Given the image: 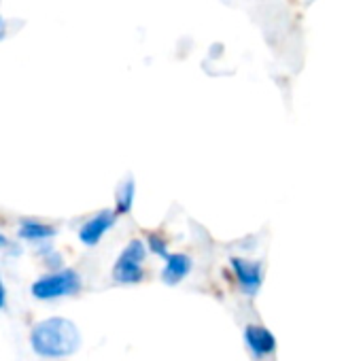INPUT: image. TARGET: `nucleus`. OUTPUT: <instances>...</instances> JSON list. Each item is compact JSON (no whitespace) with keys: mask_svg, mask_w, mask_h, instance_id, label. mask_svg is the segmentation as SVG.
<instances>
[{"mask_svg":"<svg viewBox=\"0 0 363 361\" xmlns=\"http://www.w3.org/2000/svg\"><path fill=\"white\" fill-rule=\"evenodd\" d=\"M245 340L247 347L255 357H268L277 351V338L270 330L262 326H247L245 328Z\"/></svg>","mask_w":363,"mask_h":361,"instance_id":"6","label":"nucleus"},{"mask_svg":"<svg viewBox=\"0 0 363 361\" xmlns=\"http://www.w3.org/2000/svg\"><path fill=\"white\" fill-rule=\"evenodd\" d=\"M147 255V247L143 240L134 238L130 240V245L121 251L119 260L115 262L113 268V279L121 285H136L145 279V270H143V262Z\"/></svg>","mask_w":363,"mask_h":361,"instance_id":"3","label":"nucleus"},{"mask_svg":"<svg viewBox=\"0 0 363 361\" xmlns=\"http://www.w3.org/2000/svg\"><path fill=\"white\" fill-rule=\"evenodd\" d=\"M55 236V228L40 223V221H32V219H23L19 223V238L30 240V243H43Z\"/></svg>","mask_w":363,"mask_h":361,"instance_id":"8","label":"nucleus"},{"mask_svg":"<svg viewBox=\"0 0 363 361\" xmlns=\"http://www.w3.org/2000/svg\"><path fill=\"white\" fill-rule=\"evenodd\" d=\"M6 36V21L2 19V15H0V40Z\"/></svg>","mask_w":363,"mask_h":361,"instance_id":"12","label":"nucleus"},{"mask_svg":"<svg viewBox=\"0 0 363 361\" xmlns=\"http://www.w3.org/2000/svg\"><path fill=\"white\" fill-rule=\"evenodd\" d=\"M149 249H151L155 255H160V257H166V255H168V245H166V240L160 238L157 234H151V236H149Z\"/></svg>","mask_w":363,"mask_h":361,"instance_id":"10","label":"nucleus"},{"mask_svg":"<svg viewBox=\"0 0 363 361\" xmlns=\"http://www.w3.org/2000/svg\"><path fill=\"white\" fill-rule=\"evenodd\" d=\"M115 223V213L113 211H100L96 217L87 219L83 228L79 230V238L85 247H94L102 240V236L113 228Z\"/></svg>","mask_w":363,"mask_h":361,"instance_id":"5","label":"nucleus"},{"mask_svg":"<svg viewBox=\"0 0 363 361\" xmlns=\"http://www.w3.org/2000/svg\"><path fill=\"white\" fill-rule=\"evenodd\" d=\"M132 202H134V181L125 179L117 189V213H121V215L130 213Z\"/></svg>","mask_w":363,"mask_h":361,"instance_id":"9","label":"nucleus"},{"mask_svg":"<svg viewBox=\"0 0 363 361\" xmlns=\"http://www.w3.org/2000/svg\"><path fill=\"white\" fill-rule=\"evenodd\" d=\"M191 272V260L183 253H168L166 266L162 270V281L166 285H179L187 274Z\"/></svg>","mask_w":363,"mask_h":361,"instance_id":"7","label":"nucleus"},{"mask_svg":"<svg viewBox=\"0 0 363 361\" xmlns=\"http://www.w3.org/2000/svg\"><path fill=\"white\" fill-rule=\"evenodd\" d=\"M4 245H6V238H4V236H2V234H0V249H2V247H4Z\"/></svg>","mask_w":363,"mask_h":361,"instance_id":"13","label":"nucleus"},{"mask_svg":"<svg viewBox=\"0 0 363 361\" xmlns=\"http://www.w3.org/2000/svg\"><path fill=\"white\" fill-rule=\"evenodd\" d=\"M81 291V277L74 270H55L32 285L36 300H57Z\"/></svg>","mask_w":363,"mask_h":361,"instance_id":"2","label":"nucleus"},{"mask_svg":"<svg viewBox=\"0 0 363 361\" xmlns=\"http://www.w3.org/2000/svg\"><path fill=\"white\" fill-rule=\"evenodd\" d=\"M232 270L236 274V281L240 285V289L247 296H255L262 287V264L259 262H249L242 257H234L232 260Z\"/></svg>","mask_w":363,"mask_h":361,"instance_id":"4","label":"nucleus"},{"mask_svg":"<svg viewBox=\"0 0 363 361\" xmlns=\"http://www.w3.org/2000/svg\"><path fill=\"white\" fill-rule=\"evenodd\" d=\"M4 302H6V291H4V285L0 281V309H4Z\"/></svg>","mask_w":363,"mask_h":361,"instance_id":"11","label":"nucleus"},{"mask_svg":"<svg viewBox=\"0 0 363 361\" xmlns=\"http://www.w3.org/2000/svg\"><path fill=\"white\" fill-rule=\"evenodd\" d=\"M30 345L36 355L60 360L74 355L81 347V332L79 328L64 317H49L38 321L30 332Z\"/></svg>","mask_w":363,"mask_h":361,"instance_id":"1","label":"nucleus"}]
</instances>
